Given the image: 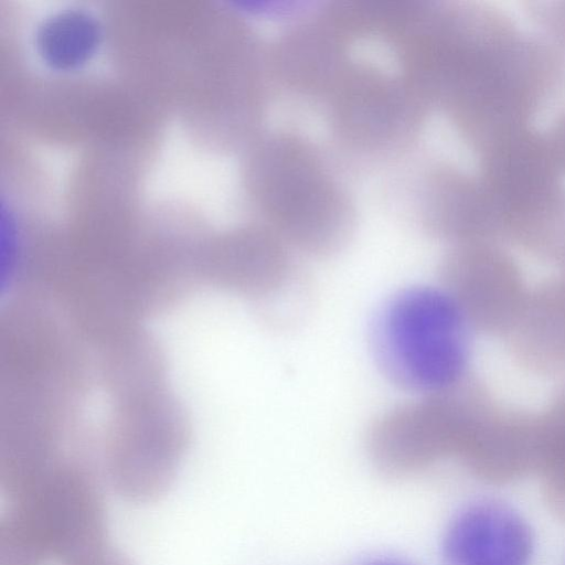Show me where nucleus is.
<instances>
[{
  "mask_svg": "<svg viewBox=\"0 0 565 565\" xmlns=\"http://www.w3.org/2000/svg\"><path fill=\"white\" fill-rule=\"evenodd\" d=\"M472 333L441 287L416 286L396 292L377 310L370 341L391 383L427 395L470 376Z\"/></svg>",
  "mask_w": 565,
  "mask_h": 565,
  "instance_id": "obj_1",
  "label": "nucleus"
},
{
  "mask_svg": "<svg viewBox=\"0 0 565 565\" xmlns=\"http://www.w3.org/2000/svg\"><path fill=\"white\" fill-rule=\"evenodd\" d=\"M498 403L471 376L446 390L396 406L369 427L366 449L386 476L408 477L444 460L459 463Z\"/></svg>",
  "mask_w": 565,
  "mask_h": 565,
  "instance_id": "obj_2",
  "label": "nucleus"
},
{
  "mask_svg": "<svg viewBox=\"0 0 565 565\" xmlns=\"http://www.w3.org/2000/svg\"><path fill=\"white\" fill-rule=\"evenodd\" d=\"M440 287L473 333L502 340L531 286L512 248L500 242L448 246L439 265Z\"/></svg>",
  "mask_w": 565,
  "mask_h": 565,
  "instance_id": "obj_3",
  "label": "nucleus"
},
{
  "mask_svg": "<svg viewBox=\"0 0 565 565\" xmlns=\"http://www.w3.org/2000/svg\"><path fill=\"white\" fill-rule=\"evenodd\" d=\"M475 156L476 171L498 214L503 244L520 220L565 185L543 131L533 126L500 137Z\"/></svg>",
  "mask_w": 565,
  "mask_h": 565,
  "instance_id": "obj_4",
  "label": "nucleus"
},
{
  "mask_svg": "<svg viewBox=\"0 0 565 565\" xmlns=\"http://www.w3.org/2000/svg\"><path fill=\"white\" fill-rule=\"evenodd\" d=\"M533 531L510 504L492 498L462 508L443 542L445 565H530Z\"/></svg>",
  "mask_w": 565,
  "mask_h": 565,
  "instance_id": "obj_5",
  "label": "nucleus"
},
{
  "mask_svg": "<svg viewBox=\"0 0 565 565\" xmlns=\"http://www.w3.org/2000/svg\"><path fill=\"white\" fill-rule=\"evenodd\" d=\"M537 462L536 414L498 402L460 465L476 479L502 486L536 475Z\"/></svg>",
  "mask_w": 565,
  "mask_h": 565,
  "instance_id": "obj_6",
  "label": "nucleus"
},
{
  "mask_svg": "<svg viewBox=\"0 0 565 565\" xmlns=\"http://www.w3.org/2000/svg\"><path fill=\"white\" fill-rule=\"evenodd\" d=\"M513 361L539 376L565 375V277L531 286L502 339Z\"/></svg>",
  "mask_w": 565,
  "mask_h": 565,
  "instance_id": "obj_7",
  "label": "nucleus"
},
{
  "mask_svg": "<svg viewBox=\"0 0 565 565\" xmlns=\"http://www.w3.org/2000/svg\"><path fill=\"white\" fill-rule=\"evenodd\" d=\"M539 462L536 475L552 513L565 521V382L536 414Z\"/></svg>",
  "mask_w": 565,
  "mask_h": 565,
  "instance_id": "obj_8",
  "label": "nucleus"
},
{
  "mask_svg": "<svg viewBox=\"0 0 565 565\" xmlns=\"http://www.w3.org/2000/svg\"><path fill=\"white\" fill-rule=\"evenodd\" d=\"M46 40L54 39L50 54L61 64H73L89 52L94 41V30L89 21L84 17L66 15L58 19L55 24H50L45 32Z\"/></svg>",
  "mask_w": 565,
  "mask_h": 565,
  "instance_id": "obj_9",
  "label": "nucleus"
},
{
  "mask_svg": "<svg viewBox=\"0 0 565 565\" xmlns=\"http://www.w3.org/2000/svg\"><path fill=\"white\" fill-rule=\"evenodd\" d=\"M524 11L536 32L565 54V0H533Z\"/></svg>",
  "mask_w": 565,
  "mask_h": 565,
  "instance_id": "obj_10",
  "label": "nucleus"
},
{
  "mask_svg": "<svg viewBox=\"0 0 565 565\" xmlns=\"http://www.w3.org/2000/svg\"><path fill=\"white\" fill-rule=\"evenodd\" d=\"M543 135L552 158L565 180V106L554 116Z\"/></svg>",
  "mask_w": 565,
  "mask_h": 565,
  "instance_id": "obj_11",
  "label": "nucleus"
},
{
  "mask_svg": "<svg viewBox=\"0 0 565 565\" xmlns=\"http://www.w3.org/2000/svg\"><path fill=\"white\" fill-rule=\"evenodd\" d=\"M367 565H408L396 559H377L369 563Z\"/></svg>",
  "mask_w": 565,
  "mask_h": 565,
  "instance_id": "obj_12",
  "label": "nucleus"
},
{
  "mask_svg": "<svg viewBox=\"0 0 565 565\" xmlns=\"http://www.w3.org/2000/svg\"><path fill=\"white\" fill-rule=\"evenodd\" d=\"M559 273L565 277V267L559 269Z\"/></svg>",
  "mask_w": 565,
  "mask_h": 565,
  "instance_id": "obj_13",
  "label": "nucleus"
}]
</instances>
